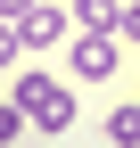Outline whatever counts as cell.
<instances>
[{
    "instance_id": "6da1fadb",
    "label": "cell",
    "mask_w": 140,
    "mask_h": 148,
    "mask_svg": "<svg viewBox=\"0 0 140 148\" xmlns=\"http://www.w3.org/2000/svg\"><path fill=\"white\" fill-rule=\"evenodd\" d=\"M8 99L25 107V123H33V132H49V140L82 123V107H74V74H49V66H33V58H25V74L8 82Z\"/></svg>"
},
{
    "instance_id": "7a4b0ae2",
    "label": "cell",
    "mask_w": 140,
    "mask_h": 148,
    "mask_svg": "<svg viewBox=\"0 0 140 148\" xmlns=\"http://www.w3.org/2000/svg\"><path fill=\"white\" fill-rule=\"evenodd\" d=\"M66 74H74V82H115V74H124V33H82V25H74Z\"/></svg>"
},
{
    "instance_id": "3957f363",
    "label": "cell",
    "mask_w": 140,
    "mask_h": 148,
    "mask_svg": "<svg viewBox=\"0 0 140 148\" xmlns=\"http://www.w3.org/2000/svg\"><path fill=\"white\" fill-rule=\"evenodd\" d=\"M16 33H25V49H33V58H49V49H66V41H74V8H66V0H33V8L16 16Z\"/></svg>"
},
{
    "instance_id": "277c9868",
    "label": "cell",
    "mask_w": 140,
    "mask_h": 148,
    "mask_svg": "<svg viewBox=\"0 0 140 148\" xmlns=\"http://www.w3.org/2000/svg\"><path fill=\"white\" fill-rule=\"evenodd\" d=\"M99 132H107V148H140V99H115L99 115Z\"/></svg>"
},
{
    "instance_id": "5b68a950",
    "label": "cell",
    "mask_w": 140,
    "mask_h": 148,
    "mask_svg": "<svg viewBox=\"0 0 140 148\" xmlns=\"http://www.w3.org/2000/svg\"><path fill=\"white\" fill-rule=\"evenodd\" d=\"M82 33H124V0H66Z\"/></svg>"
},
{
    "instance_id": "8992f818",
    "label": "cell",
    "mask_w": 140,
    "mask_h": 148,
    "mask_svg": "<svg viewBox=\"0 0 140 148\" xmlns=\"http://www.w3.org/2000/svg\"><path fill=\"white\" fill-rule=\"evenodd\" d=\"M25 58H33V49H25V33L0 16V74H8V66H25Z\"/></svg>"
},
{
    "instance_id": "52a82bcc",
    "label": "cell",
    "mask_w": 140,
    "mask_h": 148,
    "mask_svg": "<svg viewBox=\"0 0 140 148\" xmlns=\"http://www.w3.org/2000/svg\"><path fill=\"white\" fill-rule=\"evenodd\" d=\"M16 132H33V123H25V107H16V99H0V148H8Z\"/></svg>"
},
{
    "instance_id": "ba28073f",
    "label": "cell",
    "mask_w": 140,
    "mask_h": 148,
    "mask_svg": "<svg viewBox=\"0 0 140 148\" xmlns=\"http://www.w3.org/2000/svg\"><path fill=\"white\" fill-rule=\"evenodd\" d=\"M124 49H140V0H124Z\"/></svg>"
},
{
    "instance_id": "9c48e42d",
    "label": "cell",
    "mask_w": 140,
    "mask_h": 148,
    "mask_svg": "<svg viewBox=\"0 0 140 148\" xmlns=\"http://www.w3.org/2000/svg\"><path fill=\"white\" fill-rule=\"evenodd\" d=\"M25 8H33V0H0V16H8V25H16V16H25Z\"/></svg>"
},
{
    "instance_id": "30bf717a",
    "label": "cell",
    "mask_w": 140,
    "mask_h": 148,
    "mask_svg": "<svg viewBox=\"0 0 140 148\" xmlns=\"http://www.w3.org/2000/svg\"><path fill=\"white\" fill-rule=\"evenodd\" d=\"M132 66H140V49H132Z\"/></svg>"
}]
</instances>
